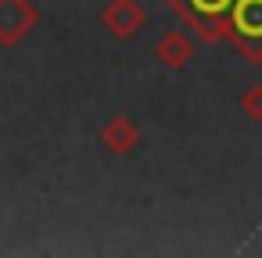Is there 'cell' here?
Returning <instances> with one entry per match:
<instances>
[{"label":"cell","mask_w":262,"mask_h":258,"mask_svg":"<svg viewBox=\"0 0 262 258\" xmlns=\"http://www.w3.org/2000/svg\"><path fill=\"white\" fill-rule=\"evenodd\" d=\"M226 36L251 65H262V0H233L226 15Z\"/></svg>","instance_id":"cell-1"},{"label":"cell","mask_w":262,"mask_h":258,"mask_svg":"<svg viewBox=\"0 0 262 258\" xmlns=\"http://www.w3.org/2000/svg\"><path fill=\"white\" fill-rule=\"evenodd\" d=\"M169 11H176L205 43H215L226 36V15L233 0H165Z\"/></svg>","instance_id":"cell-2"},{"label":"cell","mask_w":262,"mask_h":258,"mask_svg":"<svg viewBox=\"0 0 262 258\" xmlns=\"http://www.w3.org/2000/svg\"><path fill=\"white\" fill-rule=\"evenodd\" d=\"M40 22L33 0H0V47H18Z\"/></svg>","instance_id":"cell-3"},{"label":"cell","mask_w":262,"mask_h":258,"mask_svg":"<svg viewBox=\"0 0 262 258\" xmlns=\"http://www.w3.org/2000/svg\"><path fill=\"white\" fill-rule=\"evenodd\" d=\"M147 15L137 0H112V4L101 11V26L115 36V40H133L140 29H144Z\"/></svg>","instance_id":"cell-4"},{"label":"cell","mask_w":262,"mask_h":258,"mask_svg":"<svg viewBox=\"0 0 262 258\" xmlns=\"http://www.w3.org/2000/svg\"><path fill=\"white\" fill-rule=\"evenodd\" d=\"M101 144H104L112 154H129V151L140 144V129H137L133 119L115 115V119H108L104 129H101Z\"/></svg>","instance_id":"cell-5"},{"label":"cell","mask_w":262,"mask_h":258,"mask_svg":"<svg viewBox=\"0 0 262 258\" xmlns=\"http://www.w3.org/2000/svg\"><path fill=\"white\" fill-rule=\"evenodd\" d=\"M190 54H194V43H190V36H187L183 29L165 33V36L158 40V47H155V58H158L165 68H183V65L190 61Z\"/></svg>","instance_id":"cell-6"},{"label":"cell","mask_w":262,"mask_h":258,"mask_svg":"<svg viewBox=\"0 0 262 258\" xmlns=\"http://www.w3.org/2000/svg\"><path fill=\"white\" fill-rule=\"evenodd\" d=\"M241 111H244L251 122H262V83H255V86H248V90L241 93Z\"/></svg>","instance_id":"cell-7"}]
</instances>
